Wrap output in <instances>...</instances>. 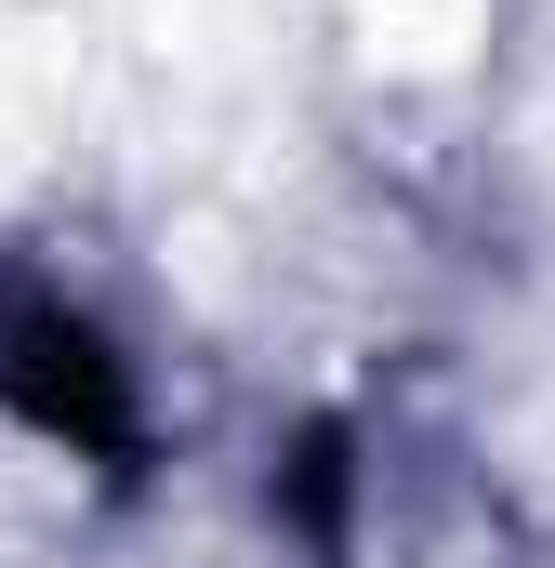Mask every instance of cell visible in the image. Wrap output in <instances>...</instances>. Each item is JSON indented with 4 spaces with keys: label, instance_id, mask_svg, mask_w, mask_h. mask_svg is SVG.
I'll use <instances>...</instances> for the list:
<instances>
[{
    "label": "cell",
    "instance_id": "obj_1",
    "mask_svg": "<svg viewBox=\"0 0 555 568\" xmlns=\"http://www.w3.org/2000/svg\"><path fill=\"white\" fill-rule=\"evenodd\" d=\"M357 40H371V67L436 80V67H463L490 40V0H357Z\"/></svg>",
    "mask_w": 555,
    "mask_h": 568
}]
</instances>
